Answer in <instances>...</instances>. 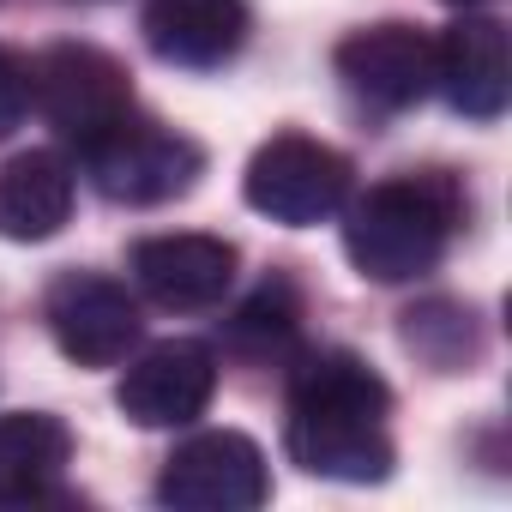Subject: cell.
Here are the masks:
<instances>
[{
	"label": "cell",
	"mask_w": 512,
	"mask_h": 512,
	"mask_svg": "<svg viewBox=\"0 0 512 512\" xmlns=\"http://www.w3.org/2000/svg\"><path fill=\"white\" fill-rule=\"evenodd\" d=\"M392 392L344 350H320L290 380L284 446L308 476L326 482H386L392 476Z\"/></svg>",
	"instance_id": "cell-1"
},
{
	"label": "cell",
	"mask_w": 512,
	"mask_h": 512,
	"mask_svg": "<svg viewBox=\"0 0 512 512\" xmlns=\"http://www.w3.org/2000/svg\"><path fill=\"white\" fill-rule=\"evenodd\" d=\"M464 223V193L440 169L392 175L362 199H344V253L368 284L428 278Z\"/></svg>",
	"instance_id": "cell-2"
},
{
	"label": "cell",
	"mask_w": 512,
	"mask_h": 512,
	"mask_svg": "<svg viewBox=\"0 0 512 512\" xmlns=\"http://www.w3.org/2000/svg\"><path fill=\"white\" fill-rule=\"evenodd\" d=\"M79 163H85L91 187L103 199H115V205H169L205 169V157H199L193 139H181V133H169L157 121H139V115H127L109 133L85 139Z\"/></svg>",
	"instance_id": "cell-3"
},
{
	"label": "cell",
	"mask_w": 512,
	"mask_h": 512,
	"mask_svg": "<svg viewBox=\"0 0 512 512\" xmlns=\"http://www.w3.org/2000/svg\"><path fill=\"white\" fill-rule=\"evenodd\" d=\"M247 205L284 223V229H314L344 211L350 199V157L308 139V133H278L253 151L247 163Z\"/></svg>",
	"instance_id": "cell-4"
},
{
	"label": "cell",
	"mask_w": 512,
	"mask_h": 512,
	"mask_svg": "<svg viewBox=\"0 0 512 512\" xmlns=\"http://www.w3.org/2000/svg\"><path fill=\"white\" fill-rule=\"evenodd\" d=\"M157 500L175 512H253L272 500L266 452L235 428H205L169 452L157 476Z\"/></svg>",
	"instance_id": "cell-5"
},
{
	"label": "cell",
	"mask_w": 512,
	"mask_h": 512,
	"mask_svg": "<svg viewBox=\"0 0 512 512\" xmlns=\"http://www.w3.org/2000/svg\"><path fill=\"white\" fill-rule=\"evenodd\" d=\"M31 109H43V121L61 127L73 145H85L133 115V79L115 55L91 43H55L31 67Z\"/></svg>",
	"instance_id": "cell-6"
},
{
	"label": "cell",
	"mask_w": 512,
	"mask_h": 512,
	"mask_svg": "<svg viewBox=\"0 0 512 512\" xmlns=\"http://www.w3.org/2000/svg\"><path fill=\"white\" fill-rule=\"evenodd\" d=\"M49 332L61 344V356H73L79 368H115L139 350V302L127 296V284L97 278V272H67L49 290Z\"/></svg>",
	"instance_id": "cell-7"
},
{
	"label": "cell",
	"mask_w": 512,
	"mask_h": 512,
	"mask_svg": "<svg viewBox=\"0 0 512 512\" xmlns=\"http://www.w3.org/2000/svg\"><path fill=\"white\" fill-rule=\"evenodd\" d=\"M217 392V356L199 338H163L139 350L115 386V404L139 428H187Z\"/></svg>",
	"instance_id": "cell-8"
},
{
	"label": "cell",
	"mask_w": 512,
	"mask_h": 512,
	"mask_svg": "<svg viewBox=\"0 0 512 512\" xmlns=\"http://www.w3.org/2000/svg\"><path fill=\"white\" fill-rule=\"evenodd\" d=\"M434 91L470 115V121H500L512 103V55H506V25L464 13L434 37Z\"/></svg>",
	"instance_id": "cell-9"
},
{
	"label": "cell",
	"mask_w": 512,
	"mask_h": 512,
	"mask_svg": "<svg viewBox=\"0 0 512 512\" xmlns=\"http://www.w3.org/2000/svg\"><path fill=\"white\" fill-rule=\"evenodd\" d=\"M338 79L374 109H410L434 91V37L416 25H368L338 43Z\"/></svg>",
	"instance_id": "cell-10"
},
{
	"label": "cell",
	"mask_w": 512,
	"mask_h": 512,
	"mask_svg": "<svg viewBox=\"0 0 512 512\" xmlns=\"http://www.w3.org/2000/svg\"><path fill=\"white\" fill-rule=\"evenodd\" d=\"M133 278L139 290L169 314L217 308L235 284V247L223 235H151L133 247Z\"/></svg>",
	"instance_id": "cell-11"
},
{
	"label": "cell",
	"mask_w": 512,
	"mask_h": 512,
	"mask_svg": "<svg viewBox=\"0 0 512 512\" xmlns=\"http://www.w3.org/2000/svg\"><path fill=\"white\" fill-rule=\"evenodd\" d=\"M145 43L169 67H223L247 43L241 0H145Z\"/></svg>",
	"instance_id": "cell-12"
},
{
	"label": "cell",
	"mask_w": 512,
	"mask_h": 512,
	"mask_svg": "<svg viewBox=\"0 0 512 512\" xmlns=\"http://www.w3.org/2000/svg\"><path fill=\"white\" fill-rule=\"evenodd\" d=\"M73 458V434L49 410L0 416V506H43Z\"/></svg>",
	"instance_id": "cell-13"
},
{
	"label": "cell",
	"mask_w": 512,
	"mask_h": 512,
	"mask_svg": "<svg viewBox=\"0 0 512 512\" xmlns=\"http://www.w3.org/2000/svg\"><path fill=\"white\" fill-rule=\"evenodd\" d=\"M73 217V169L61 151H25L0 169V235L49 241Z\"/></svg>",
	"instance_id": "cell-14"
},
{
	"label": "cell",
	"mask_w": 512,
	"mask_h": 512,
	"mask_svg": "<svg viewBox=\"0 0 512 512\" xmlns=\"http://www.w3.org/2000/svg\"><path fill=\"white\" fill-rule=\"evenodd\" d=\"M296 320H302V302H296V290L278 278V284L253 290V296L241 302V314L229 320V344L247 350V356H284V350L296 344Z\"/></svg>",
	"instance_id": "cell-15"
},
{
	"label": "cell",
	"mask_w": 512,
	"mask_h": 512,
	"mask_svg": "<svg viewBox=\"0 0 512 512\" xmlns=\"http://www.w3.org/2000/svg\"><path fill=\"white\" fill-rule=\"evenodd\" d=\"M404 344L434 368H464L476 356V314L452 302H428L404 320Z\"/></svg>",
	"instance_id": "cell-16"
},
{
	"label": "cell",
	"mask_w": 512,
	"mask_h": 512,
	"mask_svg": "<svg viewBox=\"0 0 512 512\" xmlns=\"http://www.w3.org/2000/svg\"><path fill=\"white\" fill-rule=\"evenodd\" d=\"M25 115H31V67L13 49H0V139H7Z\"/></svg>",
	"instance_id": "cell-17"
},
{
	"label": "cell",
	"mask_w": 512,
	"mask_h": 512,
	"mask_svg": "<svg viewBox=\"0 0 512 512\" xmlns=\"http://www.w3.org/2000/svg\"><path fill=\"white\" fill-rule=\"evenodd\" d=\"M446 7H476V0H446Z\"/></svg>",
	"instance_id": "cell-18"
}]
</instances>
